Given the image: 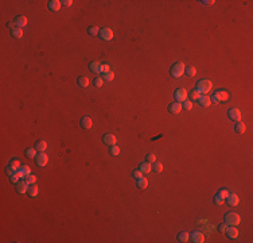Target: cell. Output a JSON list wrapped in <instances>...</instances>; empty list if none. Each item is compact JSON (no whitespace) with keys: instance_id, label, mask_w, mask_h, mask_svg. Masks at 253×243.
Returning a JSON list of instances; mask_svg holds the SVG:
<instances>
[{"instance_id":"obj_8","label":"cell","mask_w":253,"mask_h":243,"mask_svg":"<svg viewBox=\"0 0 253 243\" xmlns=\"http://www.w3.org/2000/svg\"><path fill=\"white\" fill-rule=\"evenodd\" d=\"M225 201L228 203L229 205H230V207H236V205L240 203V199H238V196H237L236 193H229L228 197L225 199Z\"/></svg>"},{"instance_id":"obj_46","label":"cell","mask_w":253,"mask_h":243,"mask_svg":"<svg viewBox=\"0 0 253 243\" xmlns=\"http://www.w3.org/2000/svg\"><path fill=\"white\" fill-rule=\"evenodd\" d=\"M22 170H23V173H24L26 176L31 174V169H30V166H27V165H23V166H22Z\"/></svg>"},{"instance_id":"obj_43","label":"cell","mask_w":253,"mask_h":243,"mask_svg":"<svg viewBox=\"0 0 253 243\" xmlns=\"http://www.w3.org/2000/svg\"><path fill=\"white\" fill-rule=\"evenodd\" d=\"M6 172H7L8 176H12V174H15V173H16V169H15V168H12L11 165H8L7 169H6Z\"/></svg>"},{"instance_id":"obj_33","label":"cell","mask_w":253,"mask_h":243,"mask_svg":"<svg viewBox=\"0 0 253 243\" xmlns=\"http://www.w3.org/2000/svg\"><path fill=\"white\" fill-rule=\"evenodd\" d=\"M88 32H89V35H99L100 28L97 26H92V27L88 28Z\"/></svg>"},{"instance_id":"obj_31","label":"cell","mask_w":253,"mask_h":243,"mask_svg":"<svg viewBox=\"0 0 253 243\" xmlns=\"http://www.w3.org/2000/svg\"><path fill=\"white\" fill-rule=\"evenodd\" d=\"M109 72H110V66H109L108 63H101V65H100V73L106 74V73H109Z\"/></svg>"},{"instance_id":"obj_44","label":"cell","mask_w":253,"mask_h":243,"mask_svg":"<svg viewBox=\"0 0 253 243\" xmlns=\"http://www.w3.org/2000/svg\"><path fill=\"white\" fill-rule=\"evenodd\" d=\"M218 194H219L221 197L226 199V197H228V194H229V190L228 189H219V190H218Z\"/></svg>"},{"instance_id":"obj_19","label":"cell","mask_w":253,"mask_h":243,"mask_svg":"<svg viewBox=\"0 0 253 243\" xmlns=\"http://www.w3.org/2000/svg\"><path fill=\"white\" fill-rule=\"evenodd\" d=\"M11 34H12V37L14 38H18V39H20V38H23V30H22L20 27H15V28H12L11 30Z\"/></svg>"},{"instance_id":"obj_48","label":"cell","mask_w":253,"mask_h":243,"mask_svg":"<svg viewBox=\"0 0 253 243\" xmlns=\"http://www.w3.org/2000/svg\"><path fill=\"white\" fill-rule=\"evenodd\" d=\"M71 4H73L71 0H65V1H62V6H65V7H70Z\"/></svg>"},{"instance_id":"obj_20","label":"cell","mask_w":253,"mask_h":243,"mask_svg":"<svg viewBox=\"0 0 253 243\" xmlns=\"http://www.w3.org/2000/svg\"><path fill=\"white\" fill-rule=\"evenodd\" d=\"M15 25H16V27H24L26 25H27V18L26 16H18V18L15 19Z\"/></svg>"},{"instance_id":"obj_36","label":"cell","mask_w":253,"mask_h":243,"mask_svg":"<svg viewBox=\"0 0 253 243\" xmlns=\"http://www.w3.org/2000/svg\"><path fill=\"white\" fill-rule=\"evenodd\" d=\"M182 107H183V109H186V111H191V108H193V101L186 100V101H183Z\"/></svg>"},{"instance_id":"obj_18","label":"cell","mask_w":253,"mask_h":243,"mask_svg":"<svg viewBox=\"0 0 253 243\" xmlns=\"http://www.w3.org/2000/svg\"><path fill=\"white\" fill-rule=\"evenodd\" d=\"M81 126L84 127L85 130H89V128H92V126H93V122H92V119L89 116H84L81 119Z\"/></svg>"},{"instance_id":"obj_32","label":"cell","mask_w":253,"mask_h":243,"mask_svg":"<svg viewBox=\"0 0 253 243\" xmlns=\"http://www.w3.org/2000/svg\"><path fill=\"white\" fill-rule=\"evenodd\" d=\"M152 170H154L155 173H160L163 170V165L160 163V162H154V165H152Z\"/></svg>"},{"instance_id":"obj_23","label":"cell","mask_w":253,"mask_h":243,"mask_svg":"<svg viewBox=\"0 0 253 243\" xmlns=\"http://www.w3.org/2000/svg\"><path fill=\"white\" fill-rule=\"evenodd\" d=\"M28 194H30V197H36V196H38V187H36L35 184L30 185V188H28Z\"/></svg>"},{"instance_id":"obj_1","label":"cell","mask_w":253,"mask_h":243,"mask_svg":"<svg viewBox=\"0 0 253 243\" xmlns=\"http://www.w3.org/2000/svg\"><path fill=\"white\" fill-rule=\"evenodd\" d=\"M195 89L199 92L201 95H208L209 92L213 89V82H211L210 80H208V78L199 80L197 82V85H195Z\"/></svg>"},{"instance_id":"obj_25","label":"cell","mask_w":253,"mask_h":243,"mask_svg":"<svg viewBox=\"0 0 253 243\" xmlns=\"http://www.w3.org/2000/svg\"><path fill=\"white\" fill-rule=\"evenodd\" d=\"M137 187H139V189H145V188L148 187V180L145 177L139 178V180H137Z\"/></svg>"},{"instance_id":"obj_41","label":"cell","mask_w":253,"mask_h":243,"mask_svg":"<svg viewBox=\"0 0 253 243\" xmlns=\"http://www.w3.org/2000/svg\"><path fill=\"white\" fill-rule=\"evenodd\" d=\"M10 177H11V181H12V182H15V184H18L19 182V178H20L18 170H16V173H15V174H12V176H10Z\"/></svg>"},{"instance_id":"obj_35","label":"cell","mask_w":253,"mask_h":243,"mask_svg":"<svg viewBox=\"0 0 253 243\" xmlns=\"http://www.w3.org/2000/svg\"><path fill=\"white\" fill-rule=\"evenodd\" d=\"M110 154L115 155V157H117V155H120V147L117 146V144H115V146H110Z\"/></svg>"},{"instance_id":"obj_34","label":"cell","mask_w":253,"mask_h":243,"mask_svg":"<svg viewBox=\"0 0 253 243\" xmlns=\"http://www.w3.org/2000/svg\"><path fill=\"white\" fill-rule=\"evenodd\" d=\"M26 181H27L30 185H32V184H35L36 182V176L35 174H28V176H26Z\"/></svg>"},{"instance_id":"obj_45","label":"cell","mask_w":253,"mask_h":243,"mask_svg":"<svg viewBox=\"0 0 253 243\" xmlns=\"http://www.w3.org/2000/svg\"><path fill=\"white\" fill-rule=\"evenodd\" d=\"M226 230H228V224L226 223H221V224L218 225V231L219 232H226Z\"/></svg>"},{"instance_id":"obj_13","label":"cell","mask_w":253,"mask_h":243,"mask_svg":"<svg viewBox=\"0 0 253 243\" xmlns=\"http://www.w3.org/2000/svg\"><path fill=\"white\" fill-rule=\"evenodd\" d=\"M191 240H193L194 243H203L205 235L202 232H199V231H194V232L191 234Z\"/></svg>"},{"instance_id":"obj_6","label":"cell","mask_w":253,"mask_h":243,"mask_svg":"<svg viewBox=\"0 0 253 243\" xmlns=\"http://www.w3.org/2000/svg\"><path fill=\"white\" fill-rule=\"evenodd\" d=\"M228 116L233 122H240L241 120V111L237 108H230L228 111Z\"/></svg>"},{"instance_id":"obj_39","label":"cell","mask_w":253,"mask_h":243,"mask_svg":"<svg viewBox=\"0 0 253 243\" xmlns=\"http://www.w3.org/2000/svg\"><path fill=\"white\" fill-rule=\"evenodd\" d=\"M104 80L105 81H112L113 78H115V73H113V72H109V73H106V74H104Z\"/></svg>"},{"instance_id":"obj_2","label":"cell","mask_w":253,"mask_h":243,"mask_svg":"<svg viewBox=\"0 0 253 243\" xmlns=\"http://www.w3.org/2000/svg\"><path fill=\"white\" fill-rule=\"evenodd\" d=\"M185 69H186V66H185V63L183 62L174 63L172 68H171V76L172 77H176V78L182 77L183 74H185Z\"/></svg>"},{"instance_id":"obj_50","label":"cell","mask_w":253,"mask_h":243,"mask_svg":"<svg viewBox=\"0 0 253 243\" xmlns=\"http://www.w3.org/2000/svg\"><path fill=\"white\" fill-rule=\"evenodd\" d=\"M218 103H219V101H218L215 97H211V104H218Z\"/></svg>"},{"instance_id":"obj_29","label":"cell","mask_w":253,"mask_h":243,"mask_svg":"<svg viewBox=\"0 0 253 243\" xmlns=\"http://www.w3.org/2000/svg\"><path fill=\"white\" fill-rule=\"evenodd\" d=\"M10 165L12 166V168H15V169H16V170L22 169V163H20V161H19L18 158H14V159H11V161H10Z\"/></svg>"},{"instance_id":"obj_9","label":"cell","mask_w":253,"mask_h":243,"mask_svg":"<svg viewBox=\"0 0 253 243\" xmlns=\"http://www.w3.org/2000/svg\"><path fill=\"white\" fill-rule=\"evenodd\" d=\"M28 185H30V184H28L27 181H19V182L16 184V190H18V193H20V194L27 193L28 188H30Z\"/></svg>"},{"instance_id":"obj_40","label":"cell","mask_w":253,"mask_h":243,"mask_svg":"<svg viewBox=\"0 0 253 243\" xmlns=\"http://www.w3.org/2000/svg\"><path fill=\"white\" fill-rule=\"evenodd\" d=\"M102 84H104V78H102V77H97L94 80V85L97 87V88H101Z\"/></svg>"},{"instance_id":"obj_37","label":"cell","mask_w":253,"mask_h":243,"mask_svg":"<svg viewBox=\"0 0 253 243\" xmlns=\"http://www.w3.org/2000/svg\"><path fill=\"white\" fill-rule=\"evenodd\" d=\"M214 203H215V204H217V205H222V204H224V203H225V199H224V197H221V196H219V194L217 193V194H215V196H214Z\"/></svg>"},{"instance_id":"obj_30","label":"cell","mask_w":253,"mask_h":243,"mask_svg":"<svg viewBox=\"0 0 253 243\" xmlns=\"http://www.w3.org/2000/svg\"><path fill=\"white\" fill-rule=\"evenodd\" d=\"M185 73H186L187 76H189V77H194V76L197 74V69H195V68H194V66L186 68V69H185Z\"/></svg>"},{"instance_id":"obj_17","label":"cell","mask_w":253,"mask_h":243,"mask_svg":"<svg viewBox=\"0 0 253 243\" xmlns=\"http://www.w3.org/2000/svg\"><path fill=\"white\" fill-rule=\"evenodd\" d=\"M139 169L141 170V173H143V174H148V173L152 170V165L150 163V162H143V163H140Z\"/></svg>"},{"instance_id":"obj_14","label":"cell","mask_w":253,"mask_h":243,"mask_svg":"<svg viewBox=\"0 0 253 243\" xmlns=\"http://www.w3.org/2000/svg\"><path fill=\"white\" fill-rule=\"evenodd\" d=\"M198 101H199V104L202 107H210L211 106V97L208 95H201Z\"/></svg>"},{"instance_id":"obj_47","label":"cell","mask_w":253,"mask_h":243,"mask_svg":"<svg viewBox=\"0 0 253 243\" xmlns=\"http://www.w3.org/2000/svg\"><path fill=\"white\" fill-rule=\"evenodd\" d=\"M155 161H156V157H155V154H148L147 155V162H150V163H154Z\"/></svg>"},{"instance_id":"obj_26","label":"cell","mask_w":253,"mask_h":243,"mask_svg":"<svg viewBox=\"0 0 253 243\" xmlns=\"http://www.w3.org/2000/svg\"><path fill=\"white\" fill-rule=\"evenodd\" d=\"M178 239H179V242H182V243L189 242V239H190L189 232H179L178 234Z\"/></svg>"},{"instance_id":"obj_16","label":"cell","mask_w":253,"mask_h":243,"mask_svg":"<svg viewBox=\"0 0 253 243\" xmlns=\"http://www.w3.org/2000/svg\"><path fill=\"white\" fill-rule=\"evenodd\" d=\"M62 7V1L59 0H50L49 1V8L51 11H59Z\"/></svg>"},{"instance_id":"obj_24","label":"cell","mask_w":253,"mask_h":243,"mask_svg":"<svg viewBox=\"0 0 253 243\" xmlns=\"http://www.w3.org/2000/svg\"><path fill=\"white\" fill-rule=\"evenodd\" d=\"M100 65H101L100 62L93 61V62H90V65H89V69H90L93 73H100Z\"/></svg>"},{"instance_id":"obj_12","label":"cell","mask_w":253,"mask_h":243,"mask_svg":"<svg viewBox=\"0 0 253 243\" xmlns=\"http://www.w3.org/2000/svg\"><path fill=\"white\" fill-rule=\"evenodd\" d=\"M182 109H183L182 103H179V101L171 103V104H170V107H168V111H170L171 113H179Z\"/></svg>"},{"instance_id":"obj_11","label":"cell","mask_w":253,"mask_h":243,"mask_svg":"<svg viewBox=\"0 0 253 243\" xmlns=\"http://www.w3.org/2000/svg\"><path fill=\"white\" fill-rule=\"evenodd\" d=\"M102 141H104V143L108 144V146H115L117 142L116 137L113 134H105L104 137H102Z\"/></svg>"},{"instance_id":"obj_21","label":"cell","mask_w":253,"mask_h":243,"mask_svg":"<svg viewBox=\"0 0 253 243\" xmlns=\"http://www.w3.org/2000/svg\"><path fill=\"white\" fill-rule=\"evenodd\" d=\"M35 149L38 150V153H43L47 149V143H46V141H38L35 144Z\"/></svg>"},{"instance_id":"obj_3","label":"cell","mask_w":253,"mask_h":243,"mask_svg":"<svg viewBox=\"0 0 253 243\" xmlns=\"http://www.w3.org/2000/svg\"><path fill=\"white\" fill-rule=\"evenodd\" d=\"M240 222H241V218L236 212H228L225 215V223L228 225H237L240 224Z\"/></svg>"},{"instance_id":"obj_10","label":"cell","mask_w":253,"mask_h":243,"mask_svg":"<svg viewBox=\"0 0 253 243\" xmlns=\"http://www.w3.org/2000/svg\"><path fill=\"white\" fill-rule=\"evenodd\" d=\"M36 165L38 166H46L47 165V162H49V157H47V154H45V153H39L38 155H36Z\"/></svg>"},{"instance_id":"obj_38","label":"cell","mask_w":253,"mask_h":243,"mask_svg":"<svg viewBox=\"0 0 253 243\" xmlns=\"http://www.w3.org/2000/svg\"><path fill=\"white\" fill-rule=\"evenodd\" d=\"M190 96H191V100H198L199 99V96H201V93L197 91V89H193L191 93H190Z\"/></svg>"},{"instance_id":"obj_49","label":"cell","mask_w":253,"mask_h":243,"mask_svg":"<svg viewBox=\"0 0 253 243\" xmlns=\"http://www.w3.org/2000/svg\"><path fill=\"white\" fill-rule=\"evenodd\" d=\"M202 3H203V4H206V6H211V4H214L215 1H214V0H203Z\"/></svg>"},{"instance_id":"obj_15","label":"cell","mask_w":253,"mask_h":243,"mask_svg":"<svg viewBox=\"0 0 253 243\" xmlns=\"http://www.w3.org/2000/svg\"><path fill=\"white\" fill-rule=\"evenodd\" d=\"M226 235H228L229 238H232V239H236V238L238 236V230L236 228V225H230V227H228V230H226Z\"/></svg>"},{"instance_id":"obj_7","label":"cell","mask_w":253,"mask_h":243,"mask_svg":"<svg viewBox=\"0 0 253 243\" xmlns=\"http://www.w3.org/2000/svg\"><path fill=\"white\" fill-rule=\"evenodd\" d=\"M213 97H215L218 101H228L229 95H228V92H226V91H224V89H219V91H215L214 92V96H213Z\"/></svg>"},{"instance_id":"obj_27","label":"cell","mask_w":253,"mask_h":243,"mask_svg":"<svg viewBox=\"0 0 253 243\" xmlns=\"http://www.w3.org/2000/svg\"><path fill=\"white\" fill-rule=\"evenodd\" d=\"M36 153H38V150H36V149H27V150H26V155H27L28 158H36Z\"/></svg>"},{"instance_id":"obj_42","label":"cell","mask_w":253,"mask_h":243,"mask_svg":"<svg viewBox=\"0 0 253 243\" xmlns=\"http://www.w3.org/2000/svg\"><path fill=\"white\" fill-rule=\"evenodd\" d=\"M132 176L135 177V178H136V180H139V178H141V177H143V173H141V170L139 169V170H133V173H132Z\"/></svg>"},{"instance_id":"obj_5","label":"cell","mask_w":253,"mask_h":243,"mask_svg":"<svg viewBox=\"0 0 253 243\" xmlns=\"http://www.w3.org/2000/svg\"><path fill=\"white\" fill-rule=\"evenodd\" d=\"M174 97H175V100H178L179 103L186 101V100H187V91H186L185 88H178V89H175Z\"/></svg>"},{"instance_id":"obj_22","label":"cell","mask_w":253,"mask_h":243,"mask_svg":"<svg viewBox=\"0 0 253 243\" xmlns=\"http://www.w3.org/2000/svg\"><path fill=\"white\" fill-rule=\"evenodd\" d=\"M245 131H246L245 123H243V122H237V124H236V132H238V134H244Z\"/></svg>"},{"instance_id":"obj_28","label":"cell","mask_w":253,"mask_h":243,"mask_svg":"<svg viewBox=\"0 0 253 243\" xmlns=\"http://www.w3.org/2000/svg\"><path fill=\"white\" fill-rule=\"evenodd\" d=\"M78 84H80V87H82V88H86L89 85V78L85 77V76H82V77L78 78Z\"/></svg>"},{"instance_id":"obj_4","label":"cell","mask_w":253,"mask_h":243,"mask_svg":"<svg viewBox=\"0 0 253 243\" xmlns=\"http://www.w3.org/2000/svg\"><path fill=\"white\" fill-rule=\"evenodd\" d=\"M99 35H100V38H101L102 41H112L113 39V31L108 27H104V28L100 30Z\"/></svg>"}]
</instances>
